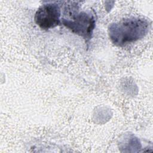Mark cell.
Here are the masks:
<instances>
[{"label":"cell","instance_id":"cell-1","mask_svg":"<svg viewBox=\"0 0 153 153\" xmlns=\"http://www.w3.org/2000/svg\"><path fill=\"white\" fill-rule=\"evenodd\" d=\"M149 23L145 19L131 17L109 26L108 35L116 46L124 47L143 38L148 32Z\"/></svg>","mask_w":153,"mask_h":153},{"label":"cell","instance_id":"cell-2","mask_svg":"<svg viewBox=\"0 0 153 153\" xmlns=\"http://www.w3.org/2000/svg\"><path fill=\"white\" fill-rule=\"evenodd\" d=\"M62 23L73 33L90 39L95 27L96 20L90 11H81L74 15L72 19H62Z\"/></svg>","mask_w":153,"mask_h":153},{"label":"cell","instance_id":"cell-3","mask_svg":"<svg viewBox=\"0 0 153 153\" xmlns=\"http://www.w3.org/2000/svg\"><path fill=\"white\" fill-rule=\"evenodd\" d=\"M61 10L56 2H48L41 5L36 10L34 20L41 29L48 30L59 26L62 23Z\"/></svg>","mask_w":153,"mask_h":153}]
</instances>
